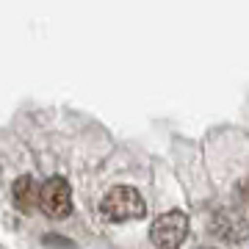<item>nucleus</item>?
Masks as SVG:
<instances>
[{"instance_id":"2","label":"nucleus","mask_w":249,"mask_h":249,"mask_svg":"<svg viewBox=\"0 0 249 249\" xmlns=\"http://www.w3.org/2000/svg\"><path fill=\"white\" fill-rule=\"evenodd\" d=\"M186 232H188L186 213H180V211H169V213L158 216V219L152 222L150 241L158 249H178L180 244L186 241Z\"/></svg>"},{"instance_id":"1","label":"nucleus","mask_w":249,"mask_h":249,"mask_svg":"<svg viewBox=\"0 0 249 249\" xmlns=\"http://www.w3.org/2000/svg\"><path fill=\"white\" fill-rule=\"evenodd\" d=\"M100 211L111 222H130V219H142L144 216V199L139 196V191L130 186H114L103 196Z\"/></svg>"},{"instance_id":"3","label":"nucleus","mask_w":249,"mask_h":249,"mask_svg":"<svg viewBox=\"0 0 249 249\" xmlns=\"http://www.w3.org/2000/svg\"><path fill=\"white\" fill-rule=\"evenodd\" d=\"M39 205L45 208L47 216L67 219L72 213V188L64 178H50L39 188Z\"/></svg>"},{"instance_id":"4","label":"nucleus","mask_w":249,"mask_h":249,"mask_svg":"<svg viewBox=\"0 0 249 249\" xmlns=\"http://www.w3.org/2000/svg\"><path fill=\"white\" fill-rule=\"evenodd\" d=\"M211 232L219 235V238H224V241H230V244H241L249 235V224L241 213H235L230 208H222L211 219Z\"/></svg>"},{"instance_id":"6","label":"nucleus","mask_w":249,"mask_h":249,"mask_svg":"<svg viewBox=\"0 0 249 249\" xmlns=\"http://www.w3.org/2000/svg\"><path fill=\"white\" fill-rule=\"evenodd\" d=\"M45 244H47V247H58V249H75V244H72V241L70 238H61V235H47V238H45Z\"/></svg>"},{"instance_id":"5","label":"nucleus","mask_w":249,"mask_h":249,"mask_svg":"<svg viewBox=\"0 0 249 249\" xmlns=\"http://www.w3.org/2000/svg\"><path fill=\"white\" fill-rule=\"evenodd\" d=\"M14 196H17V205L22 208V211H31L36 202H39V188H36L34 178H19L17 183H14Z\"/></svg>"}]
</instances>
